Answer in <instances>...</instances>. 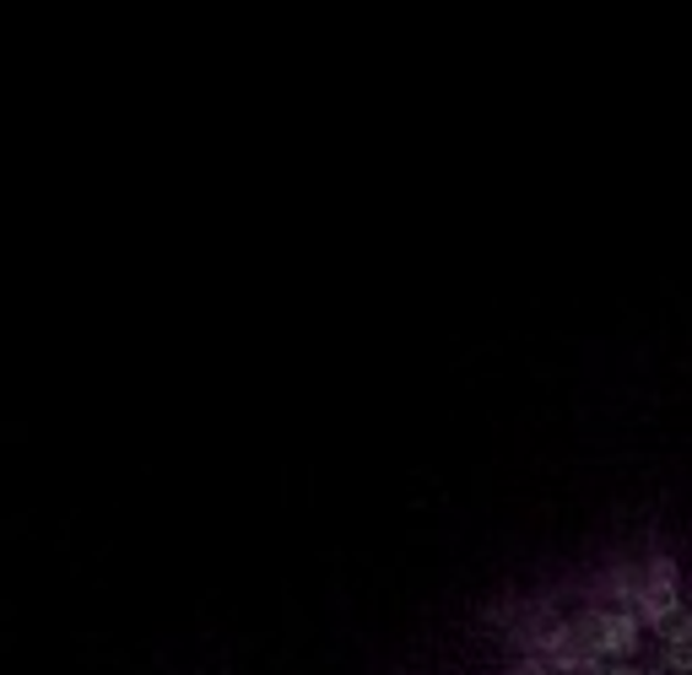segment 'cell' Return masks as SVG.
<instances>
[{
    "label": "cell",
    "mask_w": 692,
    "mask_h": 675,
    "mask_svg": "<svg viewBox=\"0 0 692 675\" xmlns=\"http://www.w3.org/2000/svg\"><path fill=\"white\" fill-rule=\"evenodd\" d=\"M579 638L590 643V654H633L638 643V616L633 611H590L579 621Z\"/></svg>",
    "instance_id": "cell-1"
},
{
    "label": "cell",
    "mask_w": 692,
    "mask_h": 675,
    "mask_svg": "<svg viewBox=\"0 0 692 675\" xmlns=\"http://www.w3.org/2000/svg\"><path fill=\"white\" fill-rule=\"evenodd\" d=\"M666 660L677 671H692V621H671L666 627Z\"/></svg>",
    "instance_id": "cell-2"
},
{
    "label": "cell",
    "mask_w": 692,
    "mask_h": 675,
    "mask_svg": "<svg viewBox=\"0 0 692 675\" xmlns=\"http://www.w3.org/2000/svg\"><path fill=\"white\" fill-rule=\"evenodd\" d=\"M519 675H547V665H541V660H525V665H519Z\"/></svg>",
    "instance_id": "cell-3"
},
{
    "label": "cell",
    "mask_w": 692,
    "mask_h": 675,
    "mask_svg": "<svg viewBox=\"0 0 692 675\" xmlns=\"http://www.w3.org/2000/svg\"><path fill=\"white\" fill-rule=\"evenodd\" d=\"M601 675H644V671H633V665H612V671H601Z\"/></svg>",
    "instance_id": "cell-4"
}]
</instances>
